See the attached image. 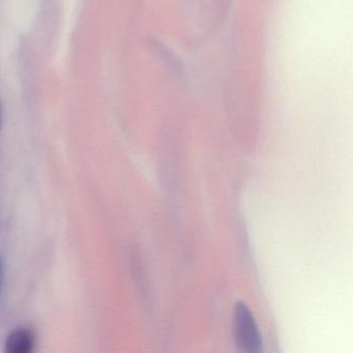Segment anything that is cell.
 <instances>
[{"mask_svg": "<svg viewBox=\"0 0 353 353\" xmlns=\"http://www.w3.org/2000/svg\"><path fill=\"white\" fill-rule=\"evenodd\" d=\"M233 339L236 346L245 352H260L263 346L259 326L243 301L236 303L233 312Z\"/></svg>", "mask_w": 353, "mask_h": 353, "instance_id": "cell-1", "label": "cell"}, {"mask_svg": "<svg viewBox=\"0 0 353 353\" xmlns=\"http://www.w3.org/2000/svg\"><path fill=\"white\" fill-rule=\"evenodd\" d=\"M3 106H1V103H0V129H1V125H3Z\"/></svg>", "mask_w": 353, "mask_h": 353, "instance_id": "cell-3", "label": "cell"}, {"mask_svg": "<svg viewBox=\"0 0 353 353\" xmlns=\"http://www.w3.org/2000/svg\"><path fill=\"white\" fill-rule=\"evenodd\" d=\"M1 268H3V265H1V258H0V278H1Z\"/></svg>", "mask_w": 353, "mask_h": 353, "instance_id": "cell-4", "label": "cell"}, {"mask_svg": "<svg viewBox=\"0 0 353 353\" xmlns=\"http://www.w3.org/2000/svg\"><path fill=\"white\" fill-rule=\"evenodd\" d=\"M36 346V336L28 328H17L8 336L6 340V352L30 353Z\"/></svg>", "mask_w": 353, "mask_h": 353, "instance_id": "cell-2", "label": "cell"}]
</instances>
